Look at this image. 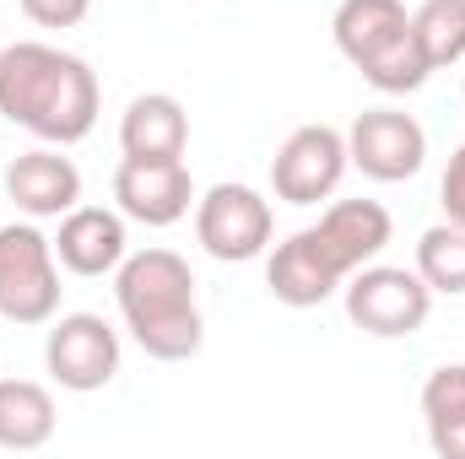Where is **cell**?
I'll return each instance as SVG.
<instances>
[{"label":"cell","mask_w":465,"mask_h":459,"mask_svg":"<svg viewBox=\"0 0 465 459\" xmlns=\"http://www.w3.org/2000/svg\"><path fill=\"white\" fill-rule=\"evenodd\" d=\"M104 109L98 76L82 54L54 44H11L0 49V114L38 135L44 146H76L93 135Z\"/></svg>","instance_id":"obj_1"},{"label":"cell","mask_w":465,"mask_h":459,"mask_svg":"<svg viewBox=\"0 0 465 459\" xmlns=\"http://www.w3.org/2000/svg\"><path fill=\"white\" fill-rule=\"evenodd\" d=\"M114 298L130 341L157 362H190L206 341L195 270L173 249H135L114 270Z\"/></svg>","instance_id":"obj_2"},{"label":"cell","mask_w":465,"mask_h":459,"mask_svg":"<svg viewBox=\"0 0 465 459\" xmlns=\"http://www.w3.org/2000/svg\"><path fill=\"white\" fill-rule=\"evenodd\" d=\"M60 314V254L33 222L0 228V319L49 325Z\"/></svg>","instance_id":"obj_3"},{"label":"cell","mask_w":465,"mask_h":459,"mask_svg":"<svg viewBox=\"0 0 465 459\" xmlns=\"http://www.w3.org/2000/svg\"><path fill=\"white\" fill-rule=\"evenodd\" d=\"M433 314V287L406 265H362L347 276V319L362 336L401 341L417 336Z\"/></svg>","instance_id":"obj_4"},{"label":"cell","mask_w":465,"mask_h":459,"mask_svg":"<svg viewBox=\"0 0 465 459\" xmlns=\"http://www.w3.org/2000/svg\"><path fill=\"white\" fill-rule=\"evenodd\" d=\"M271 232H276L271 200L249 184H212L195 200V238L212 259H228V265L260 259L271 249Z\"/></svg>","instance_id":"obj_5"},{"label":"cell","mask_w":465,"mask_h":459,"mask_svg":"<svg viewBox=\"0 0 465 459\" xmlns=\"http://www.w3.org/2000/svg\"><path fill=\"white\" fill-rule=\"evenodd\" d=\"M347 168V135L336 124H298L271 157V190L287 206H320L325 195H336Z\"/></svg>","instance_id":"obj_6"},{"label":"cell","mask_w":465,"mask_h":459,"mask_svg":"<svg viewBox=\"0 0 465 459\" xmlns=\"http://www.w3.org/2000/svg\"><path fill=\"white\" fill-rule=\"evenodd\" d=\"M49 378L71 395H93L104 384H114L119 373V336L109 330L104 314H60L49 319V341H44Z\"/></svg>","instance_id":"obj_7"},{"label":"cell","mask_w":465,"mask_h":459,"mask_svg":"<svg viewBox=\"0 0 465 459\" xmlns=\"http://www.w3.org/2000/svg\"><path fill=\"white\" fill-rule=\"evenodd\" d=\"M347 157L362 179L401 184V179L422 173V162H428V130L406 109H368V114L351 119Z\"/></svg>","instance_id":"obj_8"},{"label":"cell","mask_w":465,"mask_h":459,"mask_svg":"<svg viewBox=\"0 0 465 459\" xmlns=\"http://www.w3.org/2000/svg\"><path fill=\"white\" fill-rule=\"evenodd\" d=\"M114 200L119 211L141 228H173L195 206V179L184 162H141L124 157L114 168Z\"/></svg>","instance_id":"obj_9"},{"label":"cell","mask_w":465,"mask_h":459,"mask_svg":"<svg viewBox=\"0 0 465 459\" xmlns=\"http://www.w3.org/2000/svg\"><path fill=\"white\" fill-rule=\"evenodd\" d=\"M265 287H271V298L287 303V308H320L336 287H347V270L336 265V254L325 249L320 232L303 228V232H292L287 243L271 249V259H265Z\"/></svg>","instance_id":"obj_10"},{"label":"cell","mask_w":465,"mask_h":459,"mask_svg":"<svg viewBox=\"0 0 465 459\" xmlns=\"http://www.w3.org/2000/svg\"><path fill=\"white\" fill-rule=\"evenodd\" d=\"M5 195L16 200L22 217L44 222V217H65L82 206V168L71 157H60V146H38L22 151L5 168Z\"/></svg>","instance_id":"obj_11"},{"label":"cell","mask_w":465,"mask_h":459,"mask_svg":"<svg viewBox=\"0 0 465 459\" xmlns=\"http://www.w3.org/2000/svg\"><path fill=\"white\" fill-rule=\"evenodd\" d=\"M54 254L71 276H114L119 259L130 254L124 238V211H104V206H76L60 217L54 232Z\"/></svg>","instance_id":"obj_12"},{"label":"cell","mask_w":465,"mask_h":459,"mask_svg":"<svg viewBox=\"0 0 465 459\" xmlns=\"http://www.w3.org/2000/svg\"><path fill=\"white\" fill-rule=\"evenodd\" d=\"M119 151L141 162H184L190 151V114L173 93H141L119 119Z\"/></svg>","instance_id":"obj_13"},{"label":"cell","mask_w":465,"mask_h":459,"mask_svg":"<svg viewBox=\"0 0 465 459\" xmlns=\"http://www.w3.org/2000/svg\"><path fill=\"white\" fill-rule=\"evenodd\" d=\"M314 232L325 238V249L336 254V265L351 276V270L373 265V259L390 249L395 222H390V211H384L379 200H336V206H325V211H320Z\"/></svg>","instance_id":"obj_14"},{"label":"cell","mask_w":465,"mask_h":459,"mask_svg":"<svg viewBox=\"0 0 465 459\" xmlns=\"http://www.w3.org/2000/svg\"><path fill=\"white\" fill-rule=\"evenodd\" d=\"M331 33H336V49L362 71L373 54H384L395 38L411 33V11L401 0H341Z\"/></svg>","instance_id":"obj_15"},{"label":"cell","mask_w":465,"mask_h":459,"mask_svg":"<svg viewBox=\"0 0 465 459\" xmlns=\"http://www.w3.org/2000/svg\"><path fill=\"white\" fill-rule=\"evenodd\" d=\"M54 395L33 378H0V449H44L54 438Z\"/></svg>","instance_id":"obj_16"},{"label":"cell","mask_w":465,"mask_h":459,"mask_svg":"<svg viewBox=\"0 0 465 459\" xmlns=\"http://www.w3.org/2000/svg\"><path fill=\"white\" fill-rule=\"evenodd\" d=\"M422 422L428 444L444 459H465V362H444L422 384Z\"/></svg>","instance_id":"obj_17"},{"label":"cell","mask_w":465,"mask_h":459,"mask_svg":"<svg viewBox=\"0 0 465 459\" xmlns=\"http://www.w3.org/2000/svg\"><path fill=\"white\" fill-rule=\"evenodd\" d=\"M411 33L428 54L433 71L460 65L465 60V0H422L411 11Z\"/></svg>","instance_id":"obj_18"},{"label":"cell","mask_w":465,"mask_h":459,"mask_svg":"<svg viewBox=\"0 0 465 459\" xmlns=\"http://www.w3.org/2000/svg\"><path fill=\"white\" fill-rule=\"evenodd\" d=\"M417 276L444 292V298H465V228L439 222L417 238Z\"/></svg>","instance_id":"obj_19"},{"label":"cell","mask_w":465,"mask_h":459,"mask_svg":"<svg viewBox=\"0 0 465 459\" xmlns=\"http://www.w3.org/2000/svg\"><path fill=\"white\" fill-rule=\"evenodd\" d=\"M16 5L38 27H82L87 11H93V0H16Z\"/></svg>","instance_id":"obj_20"},{"label":"cell","mask_w":465,"mask_h":459,"mask_svg":"<svg viewBox=\"0 0 465 459\" xmlns=\"http://www.w3.org/2000/svg\"><path fill=\"white\" fill-rule=\"evenodd\" d=\"M439 206H444V217H450L455 228H465V141L455 146V157H450V168H444Z\"/></svg>","instance_id":"obj_21"}]
</instances>
